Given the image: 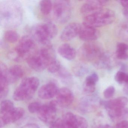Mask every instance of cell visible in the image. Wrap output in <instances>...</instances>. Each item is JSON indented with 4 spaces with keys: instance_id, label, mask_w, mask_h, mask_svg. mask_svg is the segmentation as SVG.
I'll use <instances>...</instances> for the list:
<instances>
[{
    "instance_id": "1",
    "label": "cell",
    "mask_w": 128,
    "mask_h": 128,
    "mask_svg": "<svg viewBox=\"0 0 128 128\" xmlns=\"http://www.w3.org/2000/svg\"><path fill=\"white\" fill-rule=\"evenodd\" d=\"M23 13L20 6L14 0L3 2L0 6V20L1 25L6 28L18 26L22 19Z\"/></svg>"
},
{
    "instance_id": "2",
    "label": "cell",
    "mask_w": 128,
    "mask_h": 128,
    "mask_svg": "<svg viewBox=\"0 0 128 128\" xmlns=\"http://www.w3.org/2000/svg\"><path fill=\"white\" fill-rule=\"evenodd\" d=\"M31 33L34 40L45 46L50 44V40L56 36L58 29L54 23L48 21L34 25Z\"/></svg>"
},
{
    "instance_id": "3",
    "label": "cell",
    "mask_w": 128,
    "mask_h": 128,
    "mask_svg": "<svg viewBox=\"0 0 128 128\" xmlns=\"http://www.w3.org/2000/svg\"><path fill=\"white\" fill-rule=\"evenodd\" d=\"M39 84V80L36 77H28L24 78L15 90L13 99L17 101L30 99L34 96Z\"/></svg>"
},
{
    "instance_id": "4",
    "label": "cell",
    "mask_w": 128,
    "mask_h": 128,
    "mask_svg": "<svg viewBox=\"0 0 128 128\" xmlns=\"http://www.w3.org/2000/svg\"><path fill=\"white\" fill-rule=\"evenodd\" d=\"M115 13L112 10L103 9L94 14L85 16L83 24L96 28L112 24L115 19Z\"/></svg>"
},
{
    "instance_id": "5",
    "label": "cell",
    "mask_w": 128,
    "mask_h": 128,
    "mask_svg": "<svg viewBox=\"0 0 128 128\" xmlns=\"http://www.w3.org/2000/svg\"><path fill=\"white\" fill-rule=\"evenodd\" d=\"M128 102L126 97L120 96L107 102L102 101L101 104L104 106L112 119L120 120L124 116L125 108Z\"/></svg>"
},
{
    "instance_id": "6",
    "label": "cell",
    "mask_w": 128,
    "mask_h": 128,
    "mask_svg": "<svg viewBox=\"0 0 128 128\" xmlns=\"http://www.w3.org/2000/svg\"><path fill=\"white\" fill-rule=\"evenodd\" d=\"M103 54L101 44L94 41L85 42L79 50V56L81 59L88 62L95 60L96 62Z\"/></svg>"
},
{
    "instance_id": "7",
    "label": "cell",
    "mask_w": 128,
    "mask_h": 128,
    "mask_svg": "<svg viewBox=\"0 0 128 128\" xmlns=\"http://www.w3.org/2000/svg\"><path fill=\"white\" fill-rule=\"evenodd\" d=\"M53 15L54 19L60 24L67 22L71 17V4L67 0H56L53 3Z\"/></svg>"
},
{
    "instance_id": "8",
    "label": "cell",
    "mask_w": 128,
    "mask_h": 128,
    "mask_svg": "<svg viewBox=\"0 0 128 128\" xmlns=\"http://www.w3.org/2000/svg\"><path fill=\"white\" fill-rule=\"evenodd\" d=\"M0 74L6 78L9 83H13L23 77L24 71L21 66L14 65L8 68L5 64L1 62L0 64Z\"/></svg>"
},
{
    "instance_id": "9",
    "label": "cell",
    "mask_w": 128,
    "mask_h": 128,
    "mask_svg": "<svg viewBox=\"0 0 128 128\" xmlns=\"http://www.w3.org/2000/svg\"><path fill=\"white\" fill-rule=\"evenodd\" d=\"M57 104L56 101H54L42 106L37 113L39 119L43 122L50 125L55 120Z\"/></svg>"
},
{
    "instance_id": "10",
    "label": "cell",
    "mask_w": 128,
    "mask_h": 128,
    "mask_svg": "<svg viewBox=\"0 0 128 128\" xmlns=\"http://www.w3.org/2000/svg\"><path fill=\"white\" fill-rule=\"evenodd\" d=\"M36 44L33 38L28 36L22 37L16 48V50L23 59H26L30 54L35 48Z\"/></svg>"
},
{
    "instance_id": "11",
    "label": "cell",
    "mask_w": 128,
    "mask_h": 128,
    "mask_svg": "<svg viewBox=\"0 0 128 128\" xmlns=\"http://www.w3.org/2000/svg\"><path fill=\"white\" fill-rule=\"evenodd\" d=\"M24 113V110L22 108H14L5 114H0V128L18 120L23 116Z\"/></svg>"
},
{
    "instance_id": "12",
    "label": "cell",
    "mask_w": 128,
    "mask_h": 128,
    "mask_svg": "<svg viewBox=\"0 0 128 128\" xmlns=\"http://www.w3.org/2000/svg\"><path fill=\"white\" fill-rule=\"evenodd\" d=\"M107 1L103 0H90L87 1L82 6L80 12L85 16L94 14L103 9Z\"/></svg>"
},
{
    "instance_id": "13",
    "label": "cell",
    "mask_w": 128,
    "mask_h": 128,
    "mask_svg": "<svg viewBox=\"0 0 128 128\" xmlns=\"http://www.w3.org/2000/svg\"><path fill=\"white\" fill-rule=\"evenodd\" d=\"M81 25L77 23H72L66 26L60 36V40L63 42L71 41L79 35Z\"/></svg>"
},
{
    "instance_id": "14",
    "label": "cell",
    "mask_w": 128,
    "mask_h": 128,
    "mask_svg": "<svg viewBox=\"0 0 128 128\" xmlns=\"http://www.w3.org/2000/svg\"><path fill=\"white\" fill-rule=\"evenodd\" d=\"M56 97V101L58 104L62 107L69 106L74 100L72 92L66 88H62L59 90Z\"/></svg>"
},
{
    "instance_id": "15",
    "label": "cell",
    "mask_w": 128,
    "mask_h": 128,
    "mask_svg": "<svg viewBox=\"0 0 128 128\" xmlns=\"http://www.w3.org/2000/svg\"><path fill=\"white\" fill-rule=\"evenodd\" d=\"M59 90L56 84L53 82H49L40 88L38 95L42 99H50L56 96Z\"/></svg>"
},
{
    "instance_id": "16",
    "label": "cell",
    "mask_w": 128,
    "mask_h": 128,
    "mask_svg": "<svg viewBox=\"0 0 128 128\" xmlns=\"http://www.w3.org/2000/svg\"><path fill=\"white\" fill-rule=\"evenodd\" d=\"M99 35V32L96 28L82 24L78 36L81 40L88 42L96 40L98 38Z\"/></svg>"
},
{
    "instance_id": "17",
    "label": "cell",
    "mask_w": 128,
    "mask_h": 128,
    "mask_svg": "<svg viewBox=\"0 0 128 128\" xmlns=\"http://www.w3.org/2000/svg\"><path fill=\"white\" fill-rule=\"evenodd\" d=\"M58 52L61 56L68 60H72L76 56L75 49L67 43L60 46L58 48Z\"/></svg>"
},
{
    "instance_id": "18",
    "label": "cell",
    "mask_w": 128,
    "mask_h": 128,
    "mask_svg": "<svg viewBox=\"0 0 128 128\" xmlns=\"http://www.w3.org/2000/svg\"><path fill=\"white\" fill-rule=\"evenodd\" d=\"M62 120L64 128H78L76 114L68 112L65 114Z\"/></svg>"
},
{
    "instance_id": "19",
    "label": "cell",
    "mask_w": 128,
    "mask_h": 128,
    "mask_svg": "<svg viewBox=\"0 0 128 128\" xmlns=\"http://www.w3.org/2000/svg\"><path fill=\"white\" fill-rule=\"evenodd\" d=\"M95 66L100 68H107L110 67L111 60L110 56L107 54H103L94 63Z\"/></svg>"
},
{
    "instance_id": "20",
    "label": "cell",
    "mask_w": 128,
    "mask_h": 128,
    "mask_svg": "<svg viewBox=\"0 0 128 128\" xmlns=\"http://www.w3.org/2000/svg\"><path fill=\"white\" fill-rule=\"evenodd\" d=\"M53 4L48 0H43L40 2V8L42 14L47 16L49 14L53 9Z\"/></svg>"
},
{
    "instance_id": "21",
    "label": "cell",
    "mask_w": 128,
    "mask_h": 128,
    "mask_svg": "<svg viewBox=\"0 0 128 128\" xmlns=\"http://www.w3.org/2000/svg\"><path fill=\"white\" fill-rule=\"evenodd\" d=\"M9 82L6 78L0 74V98L5 97L8 91Z\"/></svg>"
},
{
    "instance_id": "22",
    "label": "cell",
    "mask_w": 128,
    "mask_h": 128,
    "mask_svg": "<svg viewBox=\"0 0 128 128\" xmlns=\"http://www.w3.org/2000/svg\"><path fill=\"white\" fill-rule=\"evenodd\" d=\"M60 68V63L56 57L48 61L46 68L49 72L54 73L58 72Z\"/></svg>"
},
{
    "instance_id": "23",
    "label": "cell",
    "mask_w": 128,
    "mask_h": 128,
    "mask_svg": "<svg viewBox=\"0 0 128 128\" xmlns=\"http://www.w3.org/2000/svg\"><path fill=\"white\" fill-rule=\"evenodd\" d=\"M90 97H86L82 99L80 104V109L82 111L86 112L92 110L93 107L92 99Z\"/></svg>"
},
{
    "instance_id": "24",
    "label": "cell",
    "mask_w": 128,
    "mask_h": 128,
    "mask_svg": "<svg viewBox=\"0 0 128 128\" xmlns=\"http://www.w3.org/2000/svg\"><path fill=\"white\" fill-rule=\"evenodd\" d=\"M4 38L6 42L9 43H13L18 41L19 38V36L16 31L8 30L5 32Z\"/></svg>"
},
{
    "instance_id": "25",
    "label": "cell",
    "mask_w": 128,
    "mask_h": 128,
    "mask_svg": "<svg viewBox=\"0 0 128 128\" xmlns=\"http://www.w3.org/2000/svg\"><path fill=\"white\" fill-rule=\"evenodd\" d=\"M14 108L13 102L9 100L2 101L0 104V114H3L9 111Z\"/></svg>"
},
{
    "instance_id": "26",
    "label": "cell",
    "mask_w": 128,
    "mask_h": 128,
    "mask_svg": "<svg viewBox=\"0 0 128 128\" xmlns=\"http://www.w3.org/2000/svg\"><path fill=\"white\" fill-rule=\"evenodd\" d=\"M114 79L118 84H126L128 82V74L122 71H119L115 74Z\"/></svg>"
},
{
    "instance_id": "27",
    "label": "cell",
    "mask_w": 128,
    "mask_h": 128,
    "mask_svg": "<svg viewBox=\"0 0 128 128\" xmlns=\"http://www.w3.org/2000/svg\"><path fill=\"white\" fill-rule=\"evenodd\" d=\"M73 72L78 76H82L86 74L88 72V69L85 66L81 64L75 66L73 68Z\"/></svg>"
},
{
    "instance_id": "28",
    "label": "cell",
    "mask_w": 128,
    "mask_h": 128,
    "mask_svg": "<svg viewBox=\"0 0 128 128\" xmlns=\"http://www.w3.org/2000/svg\"><path fill=\"white\" fill-rule=\"evenodd\" d=\"M98 79V75L96 73H94L86 77L84 84L90 86H96Z\"/></svg>"
},
{
    "instance_id": "29",
    "label": "cell",
    "mask_w": 128,
    "mask_h": 128,
    "mask_svg": "<svg viewBox=\"0 0 128 128\" xmlns=\"http://www.w3.org/2000/svg\"><path fill=\"white\" fill-rule=\"evenodd\" d=\"M78 128H88V123L86 120L83 117L76 115Z\"/></svg>"
},
{
    "instance_id": "30",
    "label": "cell",
    "mask_w": 128,
    "mask_h": 128,
    "mask_svg": "<svg viewBox=\"0 0 128 128\" xmlns=\"http://www.w3.org/2000/svg\"><path fill=\"white\" fill-rule=\"evenodd\" d=\"M8 55L10 60L15 62H20L24 60L14 48L10 52Z\"/></svg>"
},
{
    "instance_id": "31",
    "label": "cell",
    "mask_w": 128,
    "mask_h": 128,
    "mask_svg": "<svg viewBox=\"0 0 128 128\" xmlns=\"http://www.w3.org/2000/svg\"><path fill=\"white\" fill-rule=\"evenodd\" d=\"M42 105L37 102H31L28 106V108L31 113H38L42 106Z\"/></svg>"
},
{
    "instance_id": "32",
    "label": "cell",
    "mask_w": 128,
    "mask_h": 128,
    "mask_svg": "<svg viewBox=\"0 0 128 128\" xmlns=\"http://www.w3.org/2000/svg\"><path fill=\"white\" fill-rule=\"evenodd\" d=\"M59 75L60 77L64 80H66L70 79L71 78V75L70 73L68 72L65 68L61 67L59 70Z\"/></svg>"
},
{
    "instance_id": "33",
    "label": "cell",
    "mask_w": 128,
    "mask_h": 128,
    "mask_svg": "<svg viewBox=\"0 0 128 128\" xmlns=\"http://www.w3.org/2000/svg\"><path fill=\"white\" fill-rule=\"evenodd\" d=\"M115 88L113 86H109L104 90L103 94L104 96L107 98L112 97L115 92Z\"/></svg>"
},
{
    "instance_id": "34",
    "label": "cell",
    "mask_w": 128,
    "mask_h": 128,
    "mask_svg": "<svg viewBox=\"0 0 128 128\" xmlns=\"http://www.w3.org/2000/svg\"><path fill=\"white\" fill-rule=\"evenodd\" d=\"M50 128H64L62 120L60 118L55 120L50 125Z\"/></svg>"
},
{
    "instance_id": "35",
    "label": "cell",
    "mask_w": 128,
    "mask_h": 128,
    "mask_svg": "<svg viewBox=\"0 0 128 128\" xmlns=\"http://www.w3.org/2000/svg\"><path fill=\"white\" fill-rule=\"evenodd\" d=\"M120 34L125 39L128 40V24H125L121 27Z\"/></svg>"
},
{
    "instance_id": "36",
    "label": "cell",
    "mask_w": 128,
    "mask_h": 128,
    "mask_svg": "<svg viewBox=\"0 0 128 128\" xmlns=\"http://www.w3.org/2000/svg\"><path fill=\"white\" fill-rule=\"evenodd\" d=\"M128 50V45L123 42L118 43L117 46L116 51L126 52Z\"/></svg>"
},
{
    "instance_id": "37",
    "label": "cell",
    "mask_w": 128,
    "mask_h": 128,
    "mask_svg": "<svg viewBox=\"0 0 128 128\" xmlns=\"http://www.w3.org/2000/svg\"><path fill=\"white\" fill-rule=\"evenodd\" d=\"M116 56L119 60H126L128 58V54L126 52H116Z\"/></svg>"
},
{
    "instance_id": "38",
    "label": "cell",
    "mask_w": 128,
    "mask_h": 128,
    "mask_svg": "<svg viewBox=\"0 0 128 128\" xmlns=\"http://www.w3.org/2000/svg\"><path fill=\"white\" fill-rule=\"evenodd\" d=\"M116 128H128V121L122 120L118 122L116 125Z\"/></svg>"
},
{
    "instance_id": "39",
    "label": "cell",
    "mask_w": 128,
    "mask_h": 128,
    "mask_svg": "<svg viewBox=\"0 0 128 128\" xmlns=\"http://www.w3.org/2000/svg\"><path fill=\"white\" fill-rule=\"evenodd\" d=\"M21 128H40L39 126L35 124H28L21 127Z\"/></svg>"
},
{
    "instance_id": "40",
    "label": "cell",
    "mask_w": 128,
    "mask_h": 128,
    "mask_svg": "<svg viewBox=\"0 0 128 128\" xmlns=\"http://www.w3.org/2000/svg\"><path fill=\"white\" fill-rule=\"evenodd\" d=\"M120 2L125 9L128 8V0H120Z\"/></svg>"
},
{
    "instance_id": "41",
    "label": "cell",
    "mask_w": 128,
    "mask_h": 128,
    "mask_svg": "<svg viewBox=\"0 0 128 128\" xmlns=\"http://www.w3.org/2000/svg\"><path fill=\"white\" fill-rule=\"evenodd\" d=\"M124 92L126 94L128 95V82L125 84L123 89Z\"/></svg>"
},
{
    "instance_id": "42",
    "label": "cell",
    "mask_w": 128,
    "mask_h": 128,
    "mask_svg": "<svg viewBox=\"0 0 128 128\" xmlns=\"http://www.w3.org/2000/svg\"><path fill=\"white\" fill-rule=\"evenodd\" d=\"M97 128H114L112 126L108 124L100 125Z\"/></svg>"
},
{
    "instance_id": "43",
    "label": "cell",
    "mask_w": 128,
    "mask_h": 128,
    "mask_svg": "<svg viewBox=\"0 0 128 128\" xmlns=\"http://www.w3.org/2000/svg\"><path fill=\"white\" fill-rule=\"evenodd\" d=\"M123 14L128 20V8L124 9L123 11Z\"/></svg>"
}]
</instances>
